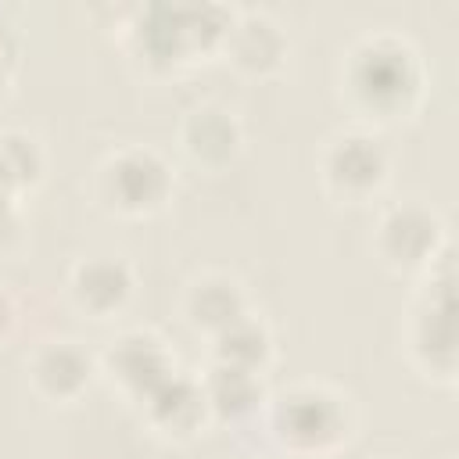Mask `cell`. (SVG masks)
<instances>
[{
  "mask_svg": "<svg viewBox=\"0 0 459 459\" xmlns=\"http://www.w3.org/2000/svg\"><path fill=\"white\" fill-rule=\"evenodd\" d=\"M341 90L362 118L398 122L423 97V61L405 36L366 32L341 61Z\"/></svg>",
  "mask_w": 459,
  "mask_h": 459,
  "instance_id": "cell-1",
  "label": "cell"
},
{
  "mask_svg": "<svg viewBox=\"0 0 459 459\" xmlns=\"http://www.w3.org/2000/svg\"><path fill=\"white\" fill-rule=\"evenodd\" d=\"M269 427L280 448L294 455H330L355 427L351 402L326 384H290L269 402Z\"/></svg>",
  "mask_w": 459,
  "mask_h": 459,
  "instance_id": "cell-2",
  "label": "cell"
},
{
  "mask_svg": "<svg viewBox=\"0 0 459 459\" xmlns=\"http://www.w3.org/2000/svg\"><path fill=\"white\" fill-rule=\"evenodd\" d=\"M452 247L423 273V287L416 290L405 319V351L412 366L441 384L455 380L459 348H455V319H452Z\"/></svg>",
  "mask_w": 459,
  "mask_h": 459,
  "instance_id": "cell-3",
  "label": "cell"
},
{
  "mask_svg": "<svg viewBox=\"0 0 459 459\" xmlns=\"http://www.w3.org/2000/svg\"><path fill=\"white\" fill-rule=\"evenodd\" d=\"M233 14L222 7H197V4H151L140 11V22L133 29L136 54L151 68H172L186 61L197 50L222 47V36L230 29Z\"/></svg>",
  "mask_w": 459,
  "mask_h": 459,
  "instance_id": "cell-4",
  "label": "cell"
},
{
  "mask_svg": "<svg viewBox=\"0 0 459 459\" xmlns=\"http://www.w3.org/2000/svg\"><path fill=\"white\" fill-rule=\"evenodd\" d=\"M172 194L169 161L140 143L111 151L93 172V197L115 215H151Z\"/></svg>",
  "mask_w": 459,
  "mask_h": 459,
  "instance_id": "cell-5",
  "label": "cell"
},
{
  "mask_svg": "<svg viewBox=\"0 0 459 459\" xmlns=\"http://www.w3.org/2000/svg\"><path fill=\"white\" fill-rule=\"evenodd\" d=\"M373 247L380 262L394 273H427L452 244L445 237L441 215L430 204L409 197L380 212L373 230Z\"/></svg>",
  "mask_w": 459,
  "mask_h": 459,
  "instance_id": "cell-6",
  "label": "cell"
},
{
  "mask_svg": "<svg viewBox=\"0 0 459 459\" xmlns=\"http://www.w3.org/2000/svg\"><path fill=\"white\" fill-rule=\"evenodd\" d=\"M391 172V154L369 129H344L333 133L319 154V179L326 194L337 201L359 204L384 190Z\"/></svg>",
  "mask_w": 459,
  "mask_h": 459,
  "instance_id": "cell-7",
  "label": "cell"
},
{
  "mask_svg": "<svg viewBox=\"0 0 459 459\" xmlns=\"http://www.w3.org/2000/svg\"><path fill=\"white\" fill-rule=\"evenodd\" d=\"M100 369L108 373V380L129 398V402H143L158 384H165L176 373V359L165 348V341L151 330H126L118 333L104 355H100Z\"/></svg>",
  "mask_w": 459,
  "mask_h": 459,
  "instance_id": "cell-8",
  "label": "cell"
},
{
  "mask_svg": "<svg viewBox=\"0 0 459 459\" xmlns=\"http://www.w3.org/2000/svg\"><path fill=\"white\" fill-rule=\"evenodd\" d=\"M25 373H29V384L39 398L68 405L90 387V380L97 373V362L90 359L86 348H79V341L54 337V341H43L29 355Z\"/></svg>",
  "mask_w": 459,
  "mask_h": 459,
  "instance_id": "cell-9",
  "label": "cell"
},
{
  "mask_svg": "<svg viewBox=\"0 0 459 459\" xmlns=\"http://www.w3.org/2000/svg\"><path fill=\"white\" fill-rule=\"evenodd\" d=\"M133 287H136L133 265L115 255H90L75 262L68 276V294L75 308H82L93 319H108L122 312L133 298Z\"/></svg>",
  "mask_w": 459,
  "mask_h": 459,
  "instance_id": "cell-10",
  "label": "cell"
},
{
  "mask_svg": "<svg viewBox=\"0 0 459 459\" xmlns=\"http://www.w3.org/2000/svg\"><path fill=\"white\" fill-rule=\"evenodd\" d=\"M140 409H143L147 423L165 437H190L212 416L208 402H204V391H201V380H194V377H186L179 369L165 384H158L140 402Z\"/></svg>",
  "mask_w": 459,
  "mask_h": 459,
  "instance_id": "cell-11",
  "label": "cell"
},
{
  "mask_svg": "<svg viewBox=\"0 0 459 459\" xmlns=\"http://www.w3.org/2000/svg\"><path fill=\"white\" fill-rule=\"evenodd\" d=\"M240 140H244L240 122L222 104H197L179 122L183 151L204 169H222L226 161H233L240 151Z\"/></svg>",
  "mask_w": 459,
  "mask_h": 459,
  "instance_id": "cell-12",
  "label": "cell"
},
{
  "mask_svg": "<svg viewBox=\"0 0 459 459\" xmlns=\"http://www.w3.org/2000/svg\"><path fill=\"white\" fill-rule=\"evenodd\" d=\"M247 294H244V283L226 276V273H201L186 283V294H183V316L194 330L201 333H219L222 326H230L233 319L247 316Z\"/></svg>",
  "mask_w": 459,
  "mask_h": 459,
  "instance_id": "cell-13",
  "label": "cell"
},
{
  "mask_svg": "<svg viewBox=\"0 0 459 459\" xmlns=\"http://www.w3.org/2000/svg\"><path fill=\"white\" fill-rule=\"evenodd\" d=\"M222 50L244 72H269L287 54V36L269 14H240L222 36Z\"/></svg>",
  "mask_w": 459,
  "mask_h": 459,
  "instance_id": "cell-14",
  "label": "cell"
},
{
  "mask_svg": "<svg viewBox=\"0 0 459 459\" xmlns=\"http://www.w3.org/2000/svg\"><path fill=\"white\" fill-rule=\"evenodd\" d=\"M201 391H204L208 412L219 416V420H244L265 402L262 373L240 369V366H226V362H212L208 366V373L201 377Z\"/></svg>",
  "mask_w": 459,
  "mask_h": 459,
  "instance_id": "cell-15",
  "label": "cell"
},
{
  "mask_svg": "<svg viewBox=\"0 0 459 459\" xmlns=\"http://www.w3.org/2000/svg\"><path fill=\"white\" fill-rule=\"evenodd\" d=\"M269 359H273L269 326L251 312L233 319L219 333H212V362H226V366H240V369L262 373L269 366Z\"/></svg>",
  "mask_w": 459,
  "mask_h": 459,
  "instance_id": "cell-16",
  "label": "cell"
},
{
  "mask_svg": "<svg viewBox=\"0 0 459 459\" xmlns=\"http://www.w3.org/2000/svg\"><path fill=\"white\" fill-rule=\"evenodd\" d=\"M43 172V151L39 143L22 133V129H7L0 133V186L11 190L18 197V190L32 186Z\"/></svg>",
  "mask_w": 459,
  "mask_h": 459,
  "instance_id": "cell-17",
  "label": "cell"
},
{
  "mask_svg": "<svg viewBox=\"0 0 459 459\" xmlns=\"http://www.w3.org/2000/svg\"><path fill=\"white\" fill-rule=\"evenodd\" d=\"M18 230H22V219L14 208V194L0 186V251H7L18 240Z\"/></svg>",
  "mask_w": 459,
  "mask_h": 459,
  "instance_id": "cell-18",
  "label": "cell"
},
{
  "mask_svg": "<svg viewBox=\"0 0 459 459\" xmlns=\"http://www.w3.org/2000/svg\"><path fill=\"white\" fill-rule=\"evenodd\" d=\"M14 54H18L14 36H11V29H7V25H0V86H4V82H7V75H11Z\"/></svg>",
  "mask_w": 459,
  "mask_h": 459,
  "instance_id": "cell-19",
  "label": "cell"
},
{
  "mask_svg": "<svg viewBox=\"0 0 459 459\" xmlns=\"http://www.w3.org/2000/svg\"><path fill=\"white\" fill-rule=\"evenodd\" d=\"M14 319H18V308H14V298L7 294V290H0V341L11 333V326H14Z\"/></svg>",
  "mask_w": 459,
  "mask_h": 459,
  "instance_id": "cell-20",
  "label": "cell"
}]
</instances>
